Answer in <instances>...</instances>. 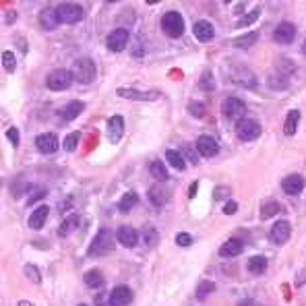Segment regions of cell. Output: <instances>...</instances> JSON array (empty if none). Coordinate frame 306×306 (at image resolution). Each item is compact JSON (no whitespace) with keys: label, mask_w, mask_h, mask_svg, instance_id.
Masks as SVG:
<instances>
[{"label":"cell","mask_w":306,"mask_h":306,"mask_svg":"<svg viewBox=\"0 0 306 306\" xmlns=\"http://www.w3.org/2000/svg\"><path fill=\"white\" fill-rule=\"evenodd\" d=\"M128 39H130L128 29H126V27H118V29H114V31L108 33L106 43H108L110 52H122V50L128 46Z\"/></svg>","instance_id":"ba28073f"},{"label":"cell","mask_w":306,"mask_h":306,"mask_svg":"<svg viewBox=\"0 0 306 306\" xmlns=\"http://www.w3.org/2000/svg\"><path fill=\"white\" fill-rule=\"evenodd\" d=\"M83 281H85V286H87V288L97 290V288L104 286V275H101V271H99V269H89V271H85Z\"/></svg>","instance_id":"836d02e7"},{"label":"cell","mask_w":306,"mask_h":306,"mask_svg":"<svg viewBox=\"0 0 306 306\" xmlns=\"http://www.w3.org/2000/svg\"><path fill=\"white\" fill-rule=\"evenodd\" d=\"M7 137H9V141H11L15 147H19V143H21V133H19V128L11 126V128L7 130Z\"/></svg>","instance_id":"c3c4849f"},{"label":"cell","mask_w":306,"mask_h":306,"mask_svg":"<svg viewBox=\"0 0 306 306\" xmlns=\"http://www.w3.org/2000/svg\"><path fill=\"white\" fill-rule=\"evenodd\" d=\"M73 81H75L73 73L67 71V69H56V71H52V73L46 77V85H48V89H52V91H64V89H69Z\"/></svg>","instance_id":"5b68a950"},{"label":"cell","mask_w":306,"mask_h":306,"mask_svg":"<svg viewBox=\"0 0 306 306\" xmlns=\"http://www.w3.org/2000/svg\"><path fill=\"white\" fill-rule=\"evenodd\" d=\"M58 23H60V19H58V11L56 9L46 7V9L39 11V25L43 29H56Z\"/></svg>","instance_id":"7402d4cb"},{"label":"cell","mask_w":306,"mask_h":306,"mask_svg":"<svg viewBox=\"0 0 306 306\" xmlns=\"http://www.w3.org/2000/svg\"><path fill=\"white\" fill-rule=\"evenodd\" d=\"M141 236H143V242H145V246H147V248L158 246V242H160V234H158V230L153 228L151 224H145V226H143Z\"/></svg>","instance_id":"d6a6232c"},{"label":"cell","mask_w":306,"mask_h":306,"mask_svg":"<svg viewBox=\"0 0 306 306\" xmlns=\"http://www.w3.org/2000/svg\"><path fill=\"white\" fill-rule=\"evenodd\" d=\"M232 81L236 83V85H240V87H244V89H254L257 87V77H254V73L250 71V69H246V67H238V69H234L232 71Z\"/></svg>","instance_id":"7c38bea8"},{"label":"cell","mask_w":306,"mask_h":306,"mask_svg":"<svg viewBox=\"0 0 306 306\" xmlns=\"http://www.w3.org/2000/svg\"><path fill=\"white\" fill-rule=\"evenodd\" d=\"M300 50H302V54L306 56V37H304V41H302V48H300Z\"/></svg>","instance_id":"be15d7a7"},{"label":"cell","mask_w":306,"mask_h":306,"mask_svg":"<svg viewBox=\"0 0 306 306\" xmlns=\"http://www.w3.org/2000/svg\"><path fill=\"white\" fill-rule=\"evenodd\" d=\"M230 194H232V188L226 184H220L213 190V201H230Z\"/></svg>","instance_id":"ee69618b"},{"label":"cell","mask_w":306,"mask_h":306,"mask_svg":"<svg viewBox=\"0 0 306 306\" xmlns=\"http://www.w3.org/2000/svg\"><path fill=\"white\" fill-rule=\"evenodd\" d=\"M215 283L213 281H209V279H203V281H199V286H196V298L199 300H205L207 296H211L213 292H215Z\"/></svg>","instance_id":"8d00e7d4"},{"label":"cell","mask_w":306,"mask_h":306,"mask_svg":"<svg viewBox=\"0 0 306 306\" xmlns=\"http://www.w3.org/2000/svg\"><path fill=\"white\" fill-rule=\"evenodd\" d=\"M277 71L279 73H283V75H292V73H296V64L290 60V58H281L279 62H277Z\"/></svg>","instance_id":"f6af8a7d"},{"label":"cell","mask_w":306,"mask_h":306,"mask_svg":"<svg viewBox=\"0 0 306 306\" xmlns=\"http://www.w3.org/2000/svg\"><path fill=\"white\" fill-rule=\"evenodd\" d=\"M259 15H261V9H252L248 15H244V17L236 23V27H248V25H252L254 21L259 19Z\"/></svg>","instance_id":"b9f144b4"},{"label":"cell","mask_w":306,"mask_h":306,"mask_svg":"<svg viewBox=\"0 0 306 306\" xmlns=\"http://www.w3.org/2000/svg\"><path fill=\"white\" fill-rule=\"evenodd\" d=\"M192 33H194V37H196L199 41H209V39H213L215 29H213V25H211L209 21L201 19V21H196V23L192 25Z\"/></svg>","instance_id":"ffe728a7"},{"label":"cell","mask_w":306,"mask_h":306,"mask_svg":"<svg viewBox=\"0 0 306 306\" xmlns=\"http://www.w3.org/2000/svg\"><path fill=\"white\" fill-rule=\"evenodd\" d=\"M135 294L128 286H116L110 292V306H128L133 302Z\"/></svg>","instance_id":"9a60e30c"},{"label":"cell","mask_w":306,"mask_h":306,"mask_svg":"<svg viewBox=\"0 0 306 306\" xmlns=\"http://www.w3.org/2000/svg\"><path fill=\"white\" fill-rule=\"evenodd\" d=\"M116 93H118V97L137 99V101H156V99H160V91H139V89H133V87H118Z\"/></svg>","instance_id":"8fae6325"},{"label":"cell","mask_w":306,"mask_h":306,"mask_svg":"<svg viewBox=\"0 0 306 306\" xmlns=\"http://www.w3.org/2000/svg\"><path fill=\"white\" fill-rule=\"evenodd\" d=\"M281 290H283V298H286V300L290 302V300H292V292H290V283H283V286H281Z\"/></svg>","instance_id":"9f6ffc18"},{"label":"cell","mask_w":306,"mask_h":306,"mask_svg":"<svg viewBox=\"0 0 306 306\" xmlns=\"http://www.w3.org/2000/svg\"><path fill=\"white\" fill-rule=\"evenodd\" d=\"M77 306H89V304H77Z\"/></svg>","instance_id":"03108f58"},{"label":"cell","mask_w":306,"mask_h":306,"mask_svg":"<svg viewBox=\"0 0 306 306\" xmlns=\"http://www.w3.org/2000/svg\"><path fill=\"white\" fill-rule=\"evenodd\" d=\"M23 273H25V277H27L31 283H41V273H39V269H37L35 265L27 263V265L23 267Z\"/></svg>","instance_id":"60d3db41"},{"label":"cell","mask_w":306,"mask_h":306,"mask_svg":"<svg viewBox=\"0 0 306 306\" xmlns=\"http://www.w3.org/2000/svg\"><path fill=\"white\" fill-rule=\"evenodd\" d=\"M124 135V118L114 114L112 118H108V137L112 143H118Z\"/></svg>","instance_id":"44dd1931"},{"label":"cell","mask_w":306,"mask_h":306,"mask_svg":"<svg viewBox=\"0 0 306 306\" xmlns=\"http://www.w3.org/2000/svg\"><path fill=\"white\" fill-rule=\"evenodd\" d=\"M3 67H5L7 73H15V69H17V56H15V52L5 50V52H3Z\"/></svg>","instance_id":"f35d334b"},{"label":"cell","mask_w":306,"mask_h":306,"mask_svg":"<svg viewBox=\"0 0 306 306\" xmlns=\"http://www.w3.org/2000/svg\"><path fill=\"white\" fill-rule=\"evenodd\" d=\"M48 215H50V207H48V205L35 207V209L31 211V215H29V228H31V230H41L43 224H46V220H48Z\"/></svg>","instance_id":"cb8c5ba5"},{"label":"cell","mask_w":306,"mask_h":306,"mask_svg":"<svg viewBox=\"0 0 306 306\" xmlns=\"http://www.w3.org/2000/svg\"><path fill=\"white\" fill-rule=\"evenodd\" d=\"M60 147V141L54 133H41L35 137V149L39 153H43V156H52V153H56Z\"/></svg>","instance_id":"9c48e42d"},{"label":"cell","mask_w":306,"mask_h":306,"mask_svg":"<svg viewBox=\"0 0 306 306\" xmlns=\"http://www.w3.org/2000/svg\"><path fill=\"white\" fill-rule=\"evenodd\" d=\"M166 160H168V164H170L174 170H178V172L186 170V162H184V156H182L180 151L168 149V151H166Z\"/></svg>","instance_id":"e575fe53"},{"label":"cell","mask_w":306,"mask_h":306,"mask_svg":"<svg viewBox=\"0 0 306 306\" xmlns=\"http://www.w3.org/2000/svg\"><path fill=\"white\" fill-rule=\"evenodd\" d=\"M281 190L286 194H290V196H298L304 190V178L300 174H288L281 180Z\"/></svg>","instance_id":"e0dca14e"},{"label":"cell","mask_w":306,"mask_h":306,"mask_svg":"<svg viewBox=\"0 0 306 306\" xmlns=\"http://www.w3.org/2000/svg\"><path fill=\"white\" fill-rule=\"evenodd\" d=\"M162 31L168 37H180L184 33V19L178 11H168L162 17Z\"/></svg>","instance_id":"277c9868"},{"label":"cell","mask_w":306,"mask_h":306,"mask_svg":"<svg viewBox=\"0 0 306 306\" xmlns=\"http://www.w3.org/2000/svg\"><path fill=\"white\" fill-rule=\"evenodd\" d=\"M79 224H81V217L77 215V213H73V215H69V217H64L62 222H60V226H58V236L60 238H67V236H71L77 228H79Z\"/></svg>","instance_id":"484cf974"},{"label":"cell","mask_w":306,"mask_h":306,"mask_svg":"<svg viewBox=\"0 0 306 306\" xmlns=\"http://www.w3.org/2000/svg\"><path fill=\"white\" fill-rule=\"evenodd\" d=\"M81 143V133H71L69 137H64V151H75Z\"/></svg>","instance_id":"7bdbcfd3"},{"label":"cell","mask_w":306,"mask_h":306,"mask_svg":"<svg viewBox=\"0 0 306 306\" xmlns=\"http://www.w3.org/2000/svg\"><path fill=\"white\" fill-rule=\"evenodd\" d=\"M56 11H58L60 23H67V25H75V23L83 21V17H85L83 7L75 5V3H62V5L56 7Z\"/></svg>","instance_id":"8992f818"},{"label":"cell","mask_w":306,"mask_h":306,"mask_svg":"<svg viewBox=\"0 0 306 306\" xmlns=\"http://www.w3.org/2000/svg\"><path fill=\"white\" fill-rule=\"evenodd\" d=\"M19 306H35V304H31V302H25V300H21V302H19Z\"/></svg>","instance_id":"e7e4bbea"},{"label":"cell","mask_w":306,"mask_h":306,"mask_svg":"<svg viewBox=\"0 0 306 306\" xmlns=\"http://www.w3.org/2000/svg\"><path fill=\"white\" fill-rule=\"evenodd\" d=\"M83 110H85V104H83V101H79V99H73V101H69V104H67V106H64V108L58 112V116H60L62 120L71 122V120L79 118Z\"/></svg>","instance_id":"603a6c76"},{"label":"cell","mask_w":306,"mask_h":306,"mask_svg":"<svg viewBox=\"0 0 306 306\" xmlns=\"http://www.w3.org/2000/svg\"><path fill=\"white\" fill-rule=\"evenodd\" d=\"M69 207H71V199H67V201H60L58 203V209L64 213V211H69Z\"/></svg>","instance_id":"11a10c76"},{"label":"cell","mask_w":306,"mask_h":306,"mask_svg":"<svg viewBox=\"0 0 306 306\" xmlns=\"http://www.w3.org/2000/svg\"><path fill=\"white\" fill-rule=\"evenodd\" d=\"M27 192H31V184L25 178H17V182H13V186H11V196L13 199H21Z\"/></svg>","instance_id":"d590c367"},{"label":"cell","mask_w":306,"mask_h":306,"mask_svg":"<svg viewBox=\"0 0 306 306\" xmlns=\"http://www.w3.org/2000/svg\"><path fill=\"white\" fill-rule=\"evenodd\" d=\"M116 240L124 246V248H135L139 242V232L133 226H120L116 230Z\"/></svg>","instance_id":"d6986e66"},{"label":"cell","mask_w":306,"mask_h":306,"mask_svg":"<svg viewBox=\"0 0 306 306\" xmlns=\"http://www.w3.org/2000/svg\"><path fill=\"white\" fill-rule=\"evenodd\" d=\"M290 236H292V224H290L288 220L275 222V224L271 226V230H269V240H271L273 244H277V246L286 244V242L290 240Z\"/></svg>","instance_id":"30bf717a"},{"label":"cell","mask_w":306,"mask_h":306,"mask_svg":"<svg viewBox=\"0 0 306 306\" xmlns=\"http://www.w3.org/2000/svg\"><path fill=\"white\" fill-rule=\"evenodd\" d=\"M242 252H244V242L240 238H230L220 246V257L224 259H236Z\"/></svg>","instance_id":"ac0fdd59"},{"label":"cell","mask_w":306,"mask_h":306,"mask_svg":"<svg viewBox=\"0 0 306 306\" xmlns=\"http://www.w3.org/2000/svg\"><path fill=\"white\" fill-rule=\"evenodd\" d=\"M283 211V205L279 201H267V203H263L261 205V220L265 222V220H269V217H273V215H279Z\"/></svg>","instance_id":"f546056e"},{"label":"cell","mask_w":306,"mask_h":306,"mask_svg":"<svg viewBox=\"0 0 306 306\" xmlns=\"http://www.w3.org/2000/svg\"><path fill=\"white\" fill-rule=\"evenodd\" d=\"M261 133H263V126H261L259 120H254V118H242V120L236 122V137L244 143L259 139Z\"/></svg>","instance_id":"3957f363"},{"label":"cell","mask_w":306,"mask_h":306,"mask_svg":"<svg viewBox=\"0 0 306 306\" xmlns=\"http://www.w3.org/2000/svg\"><path fill=\"white\" fill-rule=\"evenodd\" d=\"M236 306H257V304H254V300H250V298H244V300H240Z\"/></svg>","instance_id":"680465c9"},{"label":"cell","mask_w":306,"mask_h":306,"mask_svg":"<svg viewBox=\"0 0 306 306\" xmlns=\"http://www.w3.org/2000/svg\"><path fill=\"white\" fill-rule=\"evenodd\" d=\"M188 114L190 116H194V118H203L207 114V110H205V104L203 101H188Z\"/></svg>","instance_id":"ab89813d"},{"label":"cell","mask_w":306,"mask_h":306,"mask_svg":"<svg viewBox=\"0 0 306 306\" xmlns=\"http://www.w3.org/2000/svg\"><path fill=\"white\" fill-rule=\"evenodd\" d=\"M194 147H196V151L201 153L203 158H213V156H217V151H220V145H217V141L211 135H201L196 139Z\"/></svg>","instance_id":"4fadbf2b"},{"label":"cell","mask_w":306,"mask_h":306,"mask_svg":"<svg viewBox=\"0 0 306 306\" xmlns=\"http://www.w3.org/2000/svg\"><path fill=\"white\" fill-rule=\"evenodd\" d=\"M13 21H17V13H15V11L9 13V17L5 19V23H13Z\"/></svg>","instance_id":"91938a15"},{"label":"cell","mask_w":306,"mask_h":306,"mask_svg":"<svg viewBox=\"0 0 306 306\" xmlns=\"http://www.w3.org/2000/svg\"><path fill=\"white\" fill-rule=\"evenodd\" d=\"M147 199L151 201V205L164 207L166 203L170 201V190H168V186H164V182H158V184H153L147 190Z\"/></svg>","instance_id":"5bb4252c"},{"label":"cell","mask_w":306,"mask_h":306,"mask_svg":"<svg viewBox=\"0 0 306 306\" xmlns=\"http://www.w3.org/2000/svg\"><path fill=\"white\" fill-rule=\"evenodd\" d=\"M43 196H46V190H43V188H35L33 194H29V201H27V203H29V207L33 205V203H37L39 199H43Z\"/></svg>","instance_id":"f5cc1de1"},{"label":"cell","mask_w":306,"mask_h":306,"mask_svg":"<svg viewBox=\"0 0 306 306\" xmlns=\"http://www.w3.org/2000/svg\"><path fill=\"white\" fill-rule=\"evenodd\" d=\"M149 174L156 178L158 182H166L170 176H168V168L164 166V162L162 160H153L151 164H149Z\"/></svg>","instance_id":"4dcf8cb0"},{"label":"cell","mask_w":306,"mask_h":306,"mask_svg":"<svg viewBox=\"0 0 306 306\" xmlns=\"http://www.w3.org/2000/svg\"><path fill=\"white\" fill-rule=\"evenodd\" d=\"M259 41V33L257 31H248V33H244V35H240V37H236L232 43H234V48H240V50H248V48H252L254 43Z\"/></svg>","instance_id":"1f68e13d"},{"label":"cell","mask_w":306,"mask_h":306,"mask_svg":"<svg viewBox=\"0 0 306 306\" xmlns=\"http://www.w3.org/2000/svg\"><path fill=\"white\" fill-rule=\"evenodd\" d=\"M17 41H19V46H21V50H23V52H27V46H25V39H23V37H17Z\"/></svg>","instance_id":"94428289"},{"label":"cell","mask_w":306,"mask_h":306,"mask_svg":"<svg viewBox=\"0 0 306 306\" xmlns=\"http://www.w3.org/2000/svg\"><path fill=\"white\" fill-rule=\"evenodd\" d=\"M222 114L230 120H242L246 116V104L238 97H226L222 101Z\"/></svg>","instance_id":"52a82bcc"},{"label":"cell","mask_w":306,"mask_h":306,"mask_svg":"<svg viewBox=\"0 0 306 306\" xmlns=\"http://www.w3.org/2000/svg\"><path fill=\"white\" fill-rule=\"evenodd\" d=\"M300 124V110H290L286 120H283V135L286 137H294Z\"/></svg>","instance_id":"83f0119b"},{"label":"cell","mask_w":306,"mask_h":306,"mask_svg":"<svg viewBox=\"0 0 306 306\" xmlns=\"http://www.w3.org/2000/svg\"><path fill=\"white\" fill-rule=\"evenodd\" d=\"M112 250H114V232L108 228H101L93 236V240L87 248V254L89 257H104V254H110Z\"/></svg>","instance_id":"6da1fadb"},{"label":"cell","mask_w":306,"mask_h":306,"mask_svg":"<svg viewBox=\"0 0 306 306\" xmlns=\"http://www.w3.org/2000/svg\"><path fill=\"white\" fill-rule=\"evenodd\" d=\"M234 13H236V15H240V13H244V5H238V7H236V11H234Z\"/></svg>","instance_id":"6125c7cd"},{"label":"cell","mask_w":306,"mask_h":306,"mask_svg":"<svg viewBox=\"0 0 306 306\" xmlns=\"http://www.w3.org/2000/svg\"><path fill=\"white\" fill-rule=\"evenodd\" d=\"M222 211H224V215H234V213L238 211V203H236V201H226Z\"/></svg>","instance_id":"816d5d0a"},{"label":"cell","mask_w":306,"mask_h":306,"mask_svg":"<svg viewBox=\"0 0 306 306\" xmlns=\"http://www.w3.org/2000/svg\"><path fill=\"white\" fill-rule=\"evenodd\" d=\"M192 242H194V238H192L190 234H186V232L176 234V244H178V246H190Z\"/></svg>","instance_id":"bcb514c9"},{"label":"cell","mask_w":306,"mask_h":306,"mask_svg":"<svg viewBox=\"0 0 306 306\" xmlns=\"http://www.w3.org/2000/svg\"><path fill=\"white\" fill-rule=\"evenodd\" d=\"M294 37H296V25L290 21H281L273 31V39L277 43H292Z\"/></svg>","instance_id":"2e32d148"},{"label":"cell","mask_w":306,"mask_h":306,"mask_svg":"<svg viewBox=\"0 0 306 306\" xmlns=\"http://www.w3.org/2000/svg\"><path fill=\"white\" fill-rule=\"evenodd\" d=\"M196 190H199V182H192L190 188H188V199H192V196L196 194Z\"/></svg>","instance_id":"6f0895ef"},{"label":"cell","mask_w":306,"mask_h":306,"mask_svg":"<svg viewBox=\"0 0 306 306\" xmlns=\"http://www.w3.org/2000/svg\"><path fill=\"white\" fill-rule=\"evenodd\" d=\"M267 259L263 257V254H254V257H250L248 261H246V269H248V273H252V275H263L265 271H267Z\"/></svg>","instance_id":"d4e9b609"},{"label":"cell","mask_w":306,"mask_h":306,"mask_svg":"<svg viewBox=\"0 0 306 306\" xmlns=\"http://www.w3.org/2000/svg\"><path fill=\"white\" fill-rule=\"evenodd\" d=\"M93 302H95V306H110V294L97 292L95 298H93Z\"/></svg>","instance_id":"7dc6e473"},{"label":"cell","mask_w":306,"mask_h":306,"mask_svg":"<svg viewBox=\"0 0 306 306\" xmlns=\"http://www.w3.org/2000/svg\"><path fill=\"white\" fill-rule=\"evenodd\" d=\"M168 75H170V79H172V81H180V79L184 77V73H182L180 69H172Z\"/></svg>","instance_id":"db71d44e"},{"label":"cell","mask_w":306,"mask_h":306,"mask_svg":"<svg viewBox=\"0 0 306 306\" xmlns=\"http://www.w3.org/2000/svg\"><path fill=\"white\" fill-rule=\"evenodd\" d=\"M97 143H99V135H97V133H91V135L87 137V141H85V153H89Z\"/></svg>","instance_id":"f907efd6"},{"label":"cell","mask_w":306,"mask_h":306,"mask_svg":"<svg viewBox=\"0 0 306 306\" xmlns=\"http://www.w3.org/2000/svg\"><path fill=\"white\" fill-rule=\"evenodd\" d=\"M199 89L203 91H213L215 89V79H213V73L211 71H205L199 79Z\"/></svg>","instance_id":"74e56055"},{"label":"cell","mask_w":306,"mask_h":306,"mask_svg":"<svg viewBox=\"0 0 306 306\" xmlns=\"http://www.w3.org/2000/svg\"><path fill=\"white\" fill-rule=\"evenodd\" d=\"M137 203H139V194L135 190H128L118 201V209H120V213H128V211H133L137 207Z\"/></svg>","instance_id":"f1b7e54d"},{"label":"cell","mask_w":306,"mask_h":306,"mask_svg":"<svg viewBox=\"0 0 306 306\" xmlns=\"http://www.w3.org/2000/svg\"><path fill=\"white\" fill-rule=\"evenodd\" d=\"M71 73H73V79H75L77 83L89 85V83H93V79L97 77V67H95V62H93L89 56H83V58L75 60Z\"/></svg>","instance_id":"7a4b0ae2"},{"label":"cell","mask_w":306,"mask_h":306,"mask_svg":"<svg viewBox=\"0 0 306 306\" xmlns=\"http://www.w3.org/2000/svg\"><path fill=\"white\" fill-rule=\"evenodd\" d=\"M267 85H269V89H273V91H283V89L290 87V77L283 75V73H279V71H275V73H271V75L267 77Z\"/></svg>","instance_id":"4316f807"},{"label":"cell","mask_w":306,"mask_h":306,"mask_svg":"<svg viewBox=\"0 0 306 306\" xmlns=\"http://www.w3.org/2000/svg\"><path fill=\"white\" fill-rule=\"evenodd\" d=\"M182 149H184V153H182V151H180V153H182V156H184V160H190V162H192V164L196 166V164H199V160H196V153L192 151V147H190V145L186 143V145H184Z\"/></svg>","instance_id":"681fc988"}]
</instances>
